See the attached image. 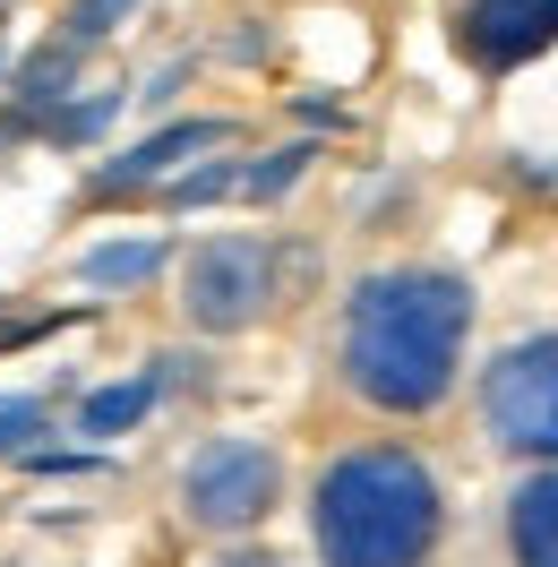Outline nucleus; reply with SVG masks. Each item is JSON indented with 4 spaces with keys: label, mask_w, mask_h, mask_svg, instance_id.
I'll return each mask as SVG.
<instances>
[{
    "label": "nucleus",
    "mask_w": 558,
    "mask_h": 567,
    "mask_svg": "<svg viewBox=\"0 0 558 567\" xmlns=\"http://www.w3.org/2000/svg\"><path fill=\"white\" fill-rule=\"evenodd\" d=\"M464 344H473V284L455 267H370L344 292L335 370L370 413L421 422L455 395Z\"/></svg>",
    "instance_id": "1"
},
{
    "label": "nucleus",
    "mask_w": 558,
    "mask_h": 567,
    "mask_svg": "<svg viewBox=\"0 0 558 567\" xmlns=\"http://www.w3.org/2000/svg\"><path fill=\"white\" fill-rule=\"evenodd\" d=\"M447 542V482L421 447L370 439L318 464L310 482V550L318 567H430Z\"/></svg>",
    "instance_id": "2"
},
{
    "label": "nucleus",
    "mask_w": 558,
    "mask_h": 567,
    "mask_svg": "<svg viewBox=\"0 0 558 567\" xmlns=\"http://www.w3.org/2000/svg\"><path fill=\"white\" fill-rule=\"evenodd\" d=\"M283 292V249L267 233H215L180 258V319L198 336H249Z\"/></svg>",
    "instance_id": "3"
},
{
    "label": "nucleus",
    "mask_w": 558,
    "mask_h": 567,
    "mask_svg": "<svg viewBox=\"0 0 558 567\" xmlns=\"http://www.w3.org/2000/svg\"><path fill=\"white\" fill-rule=\"evenodd\" d=\"M283 498V456L276 439H249V430H224V439H207L198 456L180 464V516L198 533H258L267 516H276Z\"/></svg>",
    "instance_id": "4"
},
{
    "label": "nucleus",
    "mask_w": 558,
    "mask_h": 567,
    "mask_svg": "<svg viewBox=\"0 0 558 567\" xmlns=\"http://www.w3.org/2000/svg\"><path fill=\"white\" fill-rule=\"evenodd\" d=\"M482 430L498 456L558 464V327L524 336L482 370Z\"/></svg>",
    "instance_id": "5"
},
{
    "label": "nucleus",
    "mask_w": 558,
    "mask_h": 567,
    "mask_svg": "<svg viewBox=\"0 0 558 567\" xmlns=\"http://www.w3.org/2000/svg\"><path fill=\"white\" fill-rule=\"evenodd\" d=\"M558 43V0H464L455 9V52L482 78H507L524 61H541Z\"/></svg>",
    "instance_id": "6"
},
{
    "label": "nucleus",
    "mask_w": 558,
    "mask_h": 567,
    "mask_svg": "<svg viewBox=\"0 0 558 567\" xmlns=\"http://www.w3.org/2000/svg\"><path fill=\"white\" fill-rule=\"evenodd\" d=\"M207 146H224V121H173L164 138H146V146H130V155H112L104 173L86 181V198H130V189H146V181H164L180 155H207Z\"/></svg>",
    "instance_id": "7"
},
{
    "label": "nucleus",
    "mask_w": 558,
    "mask_h": 567,
    "mask_svg": "<svg viewBox=\"0 0 558 567\" xmlns=\"http://www.w3.org/2000/svg\"><path fill=\"white\" fill-rule=\"evenodd\" d=\"M507 559L558 567V464H533L516 491H507Z\"/></svg>",
    "instance_id": "8"
},
{
    "label": "nucleus",
    "mask_w": 558,
    "mask_h": 567,
    "mask_svg": "<svg viewBox=\"0 0 558 567\" xmlns=\"http://www.w3.org/2000/svg\"><path fill=\"white\" fill-rule=\"evenodd\" d=\"M155 370H146V379H121V388H95L86 395V404H78V430H86V439H121V430H138L146 413H155Z\"/></svg>",
    "instance_id": "9"
},
{
    "label": "nucleus",
    "mask_w": 558,
    "mask_h": 567,
    "mask_svg": "<svg viewBox=\"0 0 558 567\" xmlns=\"http://www.w3.org/2000/svg\"><path fill=\"white\" fill-rule=\"evenodd\" d=\"M164 258H173V241H112V249H86L78 276L95 284V292H130V284L164 276Z\"/></svg>",
    "instance_id": "10"
},
{
    "label": "nucleus",
    "mask_w": 558,
    "mask_h": 567,
    "mask_svg": "<svg viewBox=\"0 0 558 567\" xmlns=\"http://www.w3.org/2000/svg\"><path fill=\"white\" fill-rule=\"evenodd\" d=\"M224 189H241V164H207V173H180L173 189H164V207H207V198H224Z\"/></svg>",
    "instance_id": "11"
},
{
    "label": "nucleus",
    "mask_w": 558,
    "mask_h": 567,
    "mask_svg": "<svg viewBox=\"0 0 558 567\" xmlns=\"http://www.w3.org/2000/svg\"><path fill=\"white\" fill-rule=\"evenodd\" d=\"M301 164H310V146H283V155H267L258 173H241V198H276V189H292V181H301Z\"/></svg>",
    "instance_id": "12"
},
{
    "label": "nucleus",
    "mask_w": 558,
    "mask_h": 567,
    "mask_svg": "<svg viewBox=\"0 0 558 567\" xmlns=\"http://www.w3.org/2000/svg\"><path fill=\"white\" fill-rule=\"evenodd\" d=\"M130 9H138V0H78V9H70V43L86 52V43H95V35H112V27L130 18Z\"/></svg>",
    "instance_id": "13"
},
{
    "label": "nucleus",
    "mask_w": 558,
    "mask_h": 567,
    "mask_svg": "<svg viewBox=\"0 0 558 567\" xmlns=\"http://www.w3.org/2000/svg\"><path fill=\"white\" fill-rule=\"evenodd\" d=\"M27 439H43V404H35V395H18V404H0V456H18Z\"/></svg>",
    "instance_id": "14"
},
{
    "label": "nucleus",
    "mask_w": 558,
    "mask_h": 567,
    "mask_svg": "<svg viewBox=\"0 0 558 567\" xmlns=\"http://www.w3.org/2000/svg\"><path fill=\"white\" fill-rule=\"evenodd\" d=\"M215 567H292V559H276V550H224Z\"/></svg>",
    "instance_id": "15"
},
{
    "label": "nucleus",
    "mask_w": 558,
    "mask_h": 567,
    "mask_svg": "<svg viewBox=\"0 0 558 567\" xmlns=\"http://www.w3.org/2000/svg\"><path fill=\"white\" fill-rule=\"evenodd\" d=\"M0 70H9V52H0Z\"/></svg>",
    "instance_id": "16"
}]
</instances>
